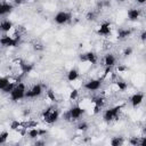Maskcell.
Returning a JSON list of instances; mask_svg holds the SVG:
<instances>
[{"label": "cell", "instance_id": "cell-1", "mask_svg": "<svg viewBox=\"0 0 146 146\" xmlns=\"http://www.w3.org/2000/svg\"><path fill=\"white\" fill-rule=\"evenodd\" d=\"M25 91H26V87L23 82H18L16 83V86L14 87V89L10 91L9 97L13 102H18L23 98H25Z\"/></svg>", "mask_w": 146, "mask_h": 146}, {"label": "cell", "instance_id": "cell-2", "mask_svg": "<svg viewBox=\"0 0 146 146\" xmlns=\"http://www.w3.org/2000/svg\"><path fill=\"white\" fill-rule=\"evenodd\" d=\"M42 119H43V121H44L46 123L52 124V123H55V122L59 119V111H58L57 108L50 106V107H48L47 110L43 111V113H42Z\"/></svg>", "mask_w": 146, "mask_h": 146}, {"label": "cell", "instance_id": "cell-3", "mask_svg": "<svg viewBox=\"0 0 146 146\" xmlns=\"http://www.w3.org/2000/svg\"><path fill=\"white\" fill-rule=\"evenodd\" d=\"M121 108H122V106L116 105L114 107L105 110L104 113H103V120L105 122H112L114 120H117L119 115H120V112H121Z\"/></svg>", "mask_w": 146, "mask_h": 146}, {"label": "cell", "instance_id": "cell-4", "mask_svg": "<svg viewBox=\"0 0 146 146\" xmlns=\"http://www.w3.org/2000/svg\"><path fill=\"white\" fill-rule=\"evenodd\" d=\"M72 18L71 14L67 13V11H64V10H60L58 11L55 16H54V21L56 24H59V25H63V24H66L67 22H70Z\"/></svg>", "mask_w": 146, "mask_h": 146}, {"label": "cell", "instance_id": "cell-5", "mask_svg": "<svg viewBox=\"0 0 146 146\" xmlns=\"http://www.w3.org/2000/svg\"><path fill=\"white\" fill-rule=\"evenodd\" d=\"M42 92H43V88L40 83H38V84H34L32 88H30L25 91V98H30V99L31 98H36Z\"/></svg>", "mask_w": 146, "mask_h": 146}, {"label": "cell", "instance_id": "cell-6", "mask_svg": "<svg viewBox=\"0 0 146 146\" xmlns=\"http://www.w3.org/2000/svg\"><path fill=\"white\" fill-rule=\"evenodd\" d=\"M18 40L19 38L17 36L15 38V36H11L10 34H6L0 38V44L3 47H16L18 44Z\"/></svg>", "mask_w": 146, "mask_h": 146}, {"label": "cell", "instance_id": "cell-7", "mask_svg": "<svg viewBox=\"0 0 146 146\" xmlns=\"http://www.w3.org/2000/svg\"><path fill=\"white\" fill-rule=\"evenodd\" d=\"M84 89L88 91H96L99 90L102 87V80L100 79H90L83 84Z\"/></svg>", "mask_w": 146, "mask_h": 146}, {"label": "cell", "instance_id": "cell-8", "mask_svg": "<svg viewBox=\"0 0 146 146\" xmlns=\"http://www.w3.org/2000/svg\"><path fill=\"white\" fill-rule=\"evenodd\" d=\"M83 113H84V110L81 106H79V105H74V106H72L68 110V114H70L71 120H78V119H80Z\"/></svg>", "mask_w": 146, "mask_h": 146}, {"label": "cell", "instance_id": "cell-9", "mask_svg": "<svg viewBox=\"0 0 146 146\" xmlns=\"http://www.w3.org/2000/svg\"><path fill=\"white\" fill-rule=\"evenodd\" d=\"M79 58H80V60H81L82 63H91V64H95V63L97 62V56H96L94 52H91V51L81 54V55L79 56Z\"/></svg>", "mask_w": 146, "mask_h": 146}, {"label": "cell", "instance_id": "cell-10", "mask_svg": "<svg viewBox=\"0 0 146 146\" xmlns=\"http://www.w3.org/2000/svg\"><path fill=\"white\" fill-rule=\"evenodd\" d=\"M143 100H144V95L140 94V92L133 94V95L130 97V99H129V102H130V104H131L132 107H137V106H139V105L143 103Z\"/></svg>", "mask_w": 146, "mask_h": 146}, {"label": "cell", "instance_id": "cell-11", "mask_svg": "<svg viewBox=\"0 0 146 146\" xmlns=\"http://www.w3.org/2000/svg\"><path fill=\"white\" fill-rule=\"evenodd\" d=\"M111 30H112L111 24H110V23H107V22H104V23H102V24H100V26H99V29H98L97 33H98L99 35L107 36V35H110V34H111Z\"/></svg>", "mask_w": 146, "mask_h": 146}, {"label": "cell", "instance_id": "cell-12", "mask_svg": "<svg viewBox=\"0 0 146 146\" xmlns=\"http://www.w3.org/2000/svg\"><path fill=\"white\" fill-rule=\"evenodd\" d=\"M14 9V6L9 2H5V1H1L0 2V16H5L9 13H11Z\"/></svg>", "mask_w": 146, "mask_h": 146}, {"label": "cell", "instance_id": "cell-13", "mask_svg": "<svg viewBox=\"0 0 146 146\" xmlns=\"http://www.w3.org/2000/svg\"><path fill=\"white\" fill-rule=\"evenodd\" d=\"M115 62H116V59H115V56L113 55V54H111V52H108V54H106L105 56H104V65L106 66V67H112V66H114L115 65Z\"/></svg>", "mask_w": 146, "mask_h": 146}, {"label": "cell", "instance_id": "cell-14", "mask_svg": "<svg viewBox=\"0 0 146 146\" xmlns=\"http://www.w3.org/2000/svg\"><path fill=\"white\" fill-rule=\"evenodd\" d=\"M13 30V23L8 19H5L2 22H0V31L3 33H9Z\"/></svg>", "mask_w": 146, "mask_h": 146}, {"label": "cell", "instance_id": "cell-15", "mask_svg": "<svg viewBox=\"0 0 146 146\" xmlns=\"http://www.w3.org/2000/svg\"><path fill=\"white\" fill-rule=\"evenodd\" d=\"M140 17V10L137 9V8H131L128 10V18L130 21H137L138 18Z\"/></svg>", "mask_w": 146, "mask_h": 146}, {"label": "cell", "instance_id": "cell-16", "mask_svg": "<svg viewBox=\"0 0 146 146\" xmlns=\"http://www.w3.org/2000/svg\"><path fill=\"white\" fill-rule=\"evenodd\" d=\"M78 78H79V71L76 68H71L67 72V80L70 82H74L75 80H78Z\"/></svg>", "mask_w": 146, "mask_h": 146}, {"label": "cell", "instance_id": "cell-17", "mask_svg": "<svg viewBox=\"0 0 146 146\" xmlns=\"http://www.w3.org/2000/svg\"><path fill=\"white\" fill-rule=\"evenodd\" d=\"M130 34H131V31H130V30H128V29H120L119 32H117V38H119L120 40H124V39H127Z\"/></svg>", "mask_w": 146, "mask_h": 146}, {"label": "cell", "instance_id": "cell-18", "mask_svg": "<svg viewBox=\"0 0 146 146\" xmlns=\"http://www.w3.org/2000/svg\"><path fill=\"white\" fill-rule=\"evenodd\" d=\"M15 86H16V83H15V82H11V81H9V83H8V84H7V86H6V87H5V88H3L1 91H2L3 94H7V95H9V94H10V91L14 89V87H15Z\"/></svg>", "mask_w": 146, "mask_h": 146}, {"label": "cell", "instance_id": "cell-19", "mask_svg": "<svg viewBox=\"0 0 146 146\" xmlns=\"http://www.w3.org/2000/svg\"><path fill=\"white\" fill-rule=\"evenodd\" d=\"M27 135L31 138H38L39 137V129L38 128H30L27 130Z\"/></svg>", "mask_w": 146, "mask_h": 146}, {"label": "cell", "instance_id": "cell-20", "mask_svg": "<svg viewBox=\"0 0 146 146\" xmlns=\"http://www.w3.org/2000/svg\"><path fill=\"white\" fill-rule=\"evenodd\" d=\"M123 144V139L122 137H113L111 139V145L112 146H120Z\"/></svg>", "mask_w": 146, "mask_h": 146}, {"label": "cell", "instance_id": "cell-21", "mask_svg": "<svg viewBox=\"0 0 146 146\" xmlns=\"http://www.w3.org/2000/svg\"><path fill=\"white\" fill-rule=\"evenodd\" d=\"M9 79L7 76H0V90H2L8 83H9Z\"/></svg>", "mask_w": 146, "mask_h": 146}, {"label": "cell", "instance_id": "cell-22", "mask_svg": "<svg viewBox=\"0 0 146 146\" xmlns=\"http://www.w3.org/2000/svg\"><path fill=\"white\" fill-rule=\"evenodd\" d=\"M94 104H95V107L102 108L103 105H104V98H103V97H97V98L94 100Z\"/></svg>", "mask_w": 146, "mask_h": 146}, {"label": "cell", "instance_id": "cell-23", "mask_svg": "<svg viewBox=\"0 0 146 146\" xmlns=\"http://www.w3.org/2000/svg\"><path fill=\"white\" fill-rule=\"evenodd\" d=\"M116 87H117V89H119V90L123 91V90H125V89H127V83H125V82H123V81H117V82H116Z\"/></svg>", "mask_w": 146, "mask_h": 146}, {"label": "cell", "instance_id": "cell-24", "mask_svg": "<svg viewBox=\"0 0 146 146\" xmlns=\"http://www.w3.org/2000/svg\"><path fill=\"white\" fill-rule=\"evenodd\" d=\"M78 129L80 130V131H86L87 129H88V123L87 122H80L79 124H78Z\"/></svg>", "mask_w": 146, "mask_h": 146}, {"label": "cell", "instance_id": "cell-25", "mask_svg": "<svg viewBox=\"0 0 146 146\" xmlns=\"http://www.w3.org/2000/svg\"><path fill=\"white\" fill-rule=\"evenodd\" d=\"M7 138H8V132H0V144L6 143Z\"/></svg>", "mask_w": 146, "mask_h": 146}, {"label": "cell", "instance_id": "cell-26", "mask_svg": "<svg viewBox=\"0 0 146 146\" xmlns=\"http://www.w3.org/2000/svg\"><path fill=\"white\" fill-rule=\"evenodd\" d=\"M78 94H79V91L76 90V89H73L71 92H70V99H76V97H78Z\"/></svg>", "mask_w": 146, "mask_h": 146}, {"label": "cell", "instance_id": "cell-27", "mask_svg": "<svg viewBox=\"0 0 146 146\" xmlns=\"http://www.w3.org/2000/svg\"><path fill=\"white\" fill-rule=\"evenodd\" d=\"M132 54V49L129 47V48H127L125 50H124V52H123V55H124V57H128V56H130Z\"/></svg>", "mask_w": 146, "mask_h": 146}, {"label": "cell", "instance_id": "cell-28", "mask_svg": "<svg viewBox=\"0 0 146 146\" xmlns=\"http://www.w3.org/2000/svg\"><path fill=\"white\" fill-rule=\"evenodd\" d=\"M95 17H96V15H95L94 13H89V14L87 15V19H88V21H94Z\"/></svg>", "mask_w": 146, "mask_h": 146}, {"label": "cell", "instance_id": "cell-29", "mask_svg": "<svg viewBox=\"0 0 146 146\" xmlns=\"http://www.w3.org/2000/svg\"><path fill=\"white\" fill-rule=\"evenodd\" d=\"M140 39H141L143 42L145 41V39H146V31H143V32H141V34H140Z\"/></svg>", "mask_w": 146, "mask_h": 146}, {"label": "cell", "instance_id": "cell-30", "mask_svg": "<svg viewBox=\"0 0 146 146\" xmlns=\"http://www.w3.org/2000/svg\"><path fill=\"white\" fill-rule=\"evenodd\" d=\"M136 1H137V3H139V5H144L146 0H136Z\"/></svg>", "mask_w": 146, "mask_h": 146}, {"label": "cell", "instance_id": "cell-31", "mask_svg": "<svg viewBox=\"0 0 146 146\" xmlns=\"http://www.w3.org/2000/svg\"><path fill=\"white\" fill-rule=\"evenodd\" d=\"M117 1H121V2H122V1H124V0H117Z\"/></svg>", "mask_w": 146, "mask_h": 146}, {"label": "cell", "instance_id": "cell-32", "mask_svg": "<svg viewBox=\"0 0 146 146\" xmlns=\"http://www.w3.org/2000/svg\"><path fill=\"white\" fill-rule=\"evenodd\" d=\"M34 1H35V0H34Z\"/></svg>", "mask_w": 146, "mask_h": 146}]
</instances>
